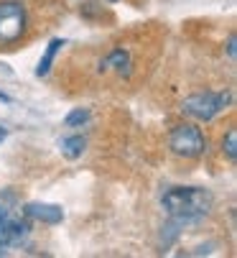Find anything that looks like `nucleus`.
Listing matches in <instances>:
<instances>
[{"mask_svg":"<svg viewBox=\"0 0 237 258\" xmlns=\"http://www.w3.org/2000/svg\"><path fill=\"white\" fill-rule=\"evenodd\" d=\"M161 207L169 220H176L181 225H194L212 212L214 197L204 187H169L161 195Z\"/></svg>","mask_w":237,"mask_h":258,"instance_id":"1","label":"nucleus"},{"mask_svg":"<svg viewBox=\"0 0 237 258\" xmlns=\"http://www.w3.org/2000/svg\"><path fill=\"white\" fill-rule=\"evenodd\" d=\"M229 102H232V92H227V90H222V92H212V90L194 92L181 102V113L194 118V120L207 123V120L217 118L222 110H227Z\"/></svg>","mask_w":237,"mask_h":258,"instance_id":"2","label":"nucleus"},{"mask_svg":"<svg viewBox=\"0 0 237 258\" xmlns=\"http://www.w3.org/2000/svg\"><path fill=\"white\" fill-rule=\"evenodd\" d=\"M169 149L179 159H199L207 151V138L194 123H181L169 133Z\"/></svg>","mask_w":237,"mask_h":258,"instance_id":"3","label":"nucleus"},{"mask_svg":"<svg viewBox=\"0 0 237 258\" xmlns=\"http://www.w3.org/2000/svg\"><path fill=\"white\" fill-rule=\"evenodd\" d=\"M28 16L18 0H3L0 3V46H13L26 33Z\"/></svg>","mask_w":237,"mask_h":258,"instance_id":"4","label":"nucleus"},{"mask_svg":"<svg viewBox=\"0 0 237 258\" xmlns=\"http://www.w3.org/2000/svg\"><path fill=\"white\" fill-rule=\"evenodd\" d=\"M23 215L36 220V223H44V225L64 223V210L59 205H49V202H28L23 207Z\"/></svg>","mask_w":237,"mask_h":258,"instance_id":"5","label":"nucleus"},{"mask_svg":"<svg viewBox=\"0 0 237 258\" xmlns=\"http://www.w3.org/2000/svg\"><path fill=\"white\" fill-rule=\"evenodd\" d=\"M64 39H51L49 41V46H46V51L41 54V59H38V64H36V77H46L49 72H51V67H54V61H56V54L64 49Z\"/></svg>","mask_w":237,"mask_h":258,"instance_id":"6","label":"nucleus"},{"mask_svg":"<svg viewBox=\"0 0 237 258\" xmlns=\"http://www.w3.org/2000/svg\"><path fill=\"white\" fill-rule=\"evenodd\" d=\"M110 67L115 72H120V75H128V72H130V54L125 49H112L107 54V59L100 61V72H107Z\"/></svg>","mask_w":237,"mask_h":258,"instance_id":"7","label":"nucleus"},{"mask_svg":"<svg viewBox=\"0 0 237 258\" xmlns=\"http://www.w3.org/2000/svg\"><path fill=\"white\" fill-rule=\"evenodd\" d=\"M61 156L64 159H69V161H76L79 156L85 154V149H87V141H85V136H66V138H61Z\"/></svg>","mask_w":237,"mask_h":258,"instance_id":"8","label":"nucleus"},{"mask_svg":"<svg viewBox=\"0 0 237 258\" xmlns=\"http://www.w3.org/2000/svg\"><path fill=\"white\" fill-rule=\"evenodd\" d=\"M181 223H176V220H169V223L161 228V248H171L176 240H179V235H181Z\"/></svg>","mask_w":237,"mask_h":258,"instance_id":"9","label":"nucleus"},{"mask_svg":"<svg viewBox=\"0 0 237 258\" xmlns=\"http://www.w3.org/2000/svg\"><path fill=\"white\" fill-rule=\"evenodd\" d=\"M90 118H92V115H90V110H87V107H74L71 113L64 118V125H69V128H82Z\"/></svg>","mask_w":237,"mask_h":258,"instance_id":"10","label":"nucleus"},{"mask_svg":"<svg viewBox=\"0 0 237 258\" xmlns=\"http://www.w3.org/2000/svg\"><path fill=\"white\" fill-rule=\"evenodd\" d=\"M222 154H224L232 164L237 161V131H234V128H229L227 136H224V141H222Z\"/></svg>","mask_w":237,"mask_h":258,"instance_id":"11","label":"nucleus"},{"mask_svg":"<svg viewBox=\"0 0 237 258\" xmlns=\"http://www.w3.org/2000/svg\"><path fill=\"white\" fill-rule=\"evenodd\" d=\"M234 44H237V39H234V33L227 39V54H229V59H234Z\"/></svg>","mask_w":237,"mask_h":258,"instance_id":"12","label":"nucleus"},{"mask_svg":"<svg viewBox=\"0 0 237 258\" xmlns=\"http://www.w3.org/2000/svg\"><path fill=\"white\" fill-rule=\"evenodd\" d=\"M0 102H3V105H11V102H13V97H11V95H6L3 90H0Z\"/></svg>","mask_w":237,"mask_h":258,"instance_id":"13","label":"nucleus"},{"mask_svg":"<svg viewBox=\"0 0 237 258\" xmlns=\"http://www.w3.org/2000/svg\"><path fill=\"white\" fill-rule=\"evenodd\" d=\"M8 138V128H3V125H0V143H3Z\"/></svg>","mask_w":237,"mask_h":258,"instance_id":"14","label":"nucleus"},{"mask_svg":"<svg viewBox=\"0 0 237 258\" xmlns=\"http://www.w3.org/2000/svg\"><path fill=\"white\" fill-rule=\"evenodd\" d=\"M6 253H8V245L3 243V238H0V255H6Z\"/></svg>","mask_w":237,"mask_h":258,"instance_id":"15","label":"nucleus"},{"mask_svg":"<svg viewBox=\"0 0 237 258\" xmlns=\"http://www.w3.org/2000/svg\"><path fill=\"white\" fill-rule=\"evenodd\" d=\"M6 215H8V210H6V207H3V205H0V220H3V217H6Z\"/></svg>","mask_w":237,"mask_h":258,"instance_id":"16","label":"nucleus"},{"mask_svg":"<svg viewBox=\"0 0 237 258\" xmlns=\"http://www.w3.org/2000/svg\"><path fill=\"white\" fill-rule=\"evenodd\" d=\"M110 3H115V0H110Z\"/></svg>","mask_w":237,"mask_h":258,"instance_id":"17","label":"nucleus"}]
</instances>
